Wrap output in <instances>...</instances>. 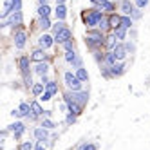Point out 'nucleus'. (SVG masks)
Instances as JSON below:
<instances>
[{
  "label": "nucleus",
  "instance_id": "obj_43",
  "mask_svg": "<svg viewBox=\"0 0 150 150\" xmlns=\"http://www.w3.org/2000/svg\"><path fill=\"white\" fill-rule=\"evenodd\" d=\"M15 11H22V0H15Z\"/></svg>",
  "mask_w": 150,
  "mask_h": 150
},
{
  "label": "nucleus",
  "instance_id": "obj_46",
  "mask_svg": "<svg viewBox=\"0 0 150 150\" xmlns=\"http://www.w3.org/2000/svg\"><path fill=\"white\" fill-rule=\"evenodd\" d=\"M49 0H38V6H44V4H47Z\"/></svg>",
  "mask_w": 150,
  "mask_h": 150
},
{
  "label": "nucleus",
  "instance_id": "obj_14",
  "mask_svg": "<svg viewBox=\"0 0 150 150\" xmlns=\"http://www.w3.org/2000/svg\"><path fill=\"white\" fill-rule=\"evenodd\" d=\"M31 62L35 63H40V62H49V54L45 52V49H35L33 52H31Z\"/></svg>",
  "mask_w": 150,
  "mask_h": 150
},
{
  "label": "nucleus",
  "instance_id": "obj_24",
  "mask_svg": "<svg viewBox=\"0 0 150 150\" xmlns=\"http://www.w3.org/2000/svg\"><path fill=\"white\" fill-rule=\"evenodd\" d=\"M31 92H33L35 96H38V98H40V96H42V94L45 92V83H42V81L35 83L33 87H31Z\"/></svg>",
  "mask_w": 150,
  "mask_h": 150
},
{
  "label": "nucleus",
  "instance_id": "obj_44",
  "mask_svg": "<svg viewBox=\"0 0 150 150\" xmlns=\"http://www.w3.org/2000/svg\"><path fill=\"white\" fill-rule=\"evenodd\" d=\"M11 116H13V117H24V116H22V112H20L18 109H15V110L11 112Z\"/></svg>",
  "mask_w": 150,
  "mask_h": 150
},
{
  "label": "nucleus",
  "instance_id": "obj_23",
  "mask_svg": "<svg viewBox=\"0 0 150 150\" xmlns=\"http://www.w3.org/2000/svg\"><path fill=\"white\" fill-rule=\"evenodd\" d=\"M38 27H40L42 31H47V29H51V27H52V24H51L49 16H38Z\"/></svg>",
  "mask_w": 150,
  "mask_h": 150
},
{
  "label": "nucleus",
  "instance_id": "obj_19",
  "mask_svg": "<svg viewBox=\"0 0 150 150\" xmlns=\"http://www.w3.org/2000/svg\"><path fill=\"white\" fill-rule=\"evenodd\" d=\"M117 44H120V42H117L116 35H114L112 31H110V33L107 35V40H105V49H107V51H112V49H114Z\"/></svg>",
  "mask_w": 150,
  "mask_h": 150
},
{
  "label": "nucleus",
  "instance_id": "obj_35",
  "mask_svg": "<svg viewBox=\"0 0 150 150\" xmlns=\"http://www.w3.org/2000/svg\"><path fill=\"white\" fill-rule=\"evenodd\" d=\"M76 117H78V116L74 114V112H69V110H67V117H65V121H67V125H72L74 121H76Z\"/></svg>",
  "mask_w": 150,
  "mask_h": 150
},
{
  "label": "nucleus",
  "instance_id": "obj_22",
  "mask_svg": "<svg viewBox=\"0 0 150 150\" xmlns=\"http://www.w3.org/2000/svg\"><path fill=\"white\" fill-rule=\"evenodd\" d=\"M31 110H33V114L36 117H44V114H45V110L42 109V105L38 101H31Z\"/></svg>",
  "mask_w": 150,
  "mask_h": 150
},
{
  "label": "nucleus",
  "instance_id": "obj_48",
  "mask_svg": "<svg viewBox=\"0 0 150 150\" xmlns=\"http://www.w3.org/2000/svg\"><path fill=\"white\" fill-rule=\"evenodd\" d=\"M16 150H18V148H16Z\"/></svg>",
  "mask_w": 150,
  "mask_h": 150
},
{
  "label": "nucleus",
  "instance_id": "obj_9",
  "mask_svg": "<svg viewBox=\"0 0 150 150\" xmlns=\"http://www.w3.org/2000/svg\"><path fill=\"white\" fill-rule=\"evenodd\" d=\"M7 130L13 134V137H15V139H20V137L24 136V132L27 130V127H25L22 121H15V123H11V125L7 127Z\"/></svg>",
  "mask_w": 150,
  "mask_h": 150
},
{
  "label": "nucleus",
  "instance_id": "obj_36",
  "mask_svg": "<svg viewBox=\"0 0 150 150\" xmlns=\"http://www.w3.org/2000/svg\"><path fill=\"white\" fill-rule=\"evenodd\" d=\"M52 96H54V94H52V92H49V91H45L44 94H42V96H40V101H51V98H52Z\"/></svg>",
  "mask_w": 150,
  "mask_h": 150
},
{
  "label": "nucleus",
  "instance_id": "obj_26",
  "mask_svg": "<svg viewBox=\"0 0 150 150\" xmlns=\"http://www.w3.org/2000/svg\"><path fill=\"white\" fill-rule=\"evenodd\" d=\"M100 9L110 15V13H116V4H114V2H110V0H107V2H105V4H103Z\"/></svg>",
  "mask_w": 150,
  "mask_h": 150
},
{
  "label": "nucleus",
  "instance_id": "obj_15",
  "mask_svg": "<svg viewBox=\"0 0 150 150\" xmlns=\"http://www.w3.org/2000/svg\"><path fill=\"white\" fill-rule=\"evenodd\" d=\"M112 52H114V56H116L117 62H125V58L128 56V51H127V45L125 44H117L112 49Z\"/></svg>",
  "mask_w": 150,
  "mask_h": 150
},
{
  "label": "nucleus",
  "instance_id": "obj_45",
  "mask_svg": "<svg viewBox=\"0 0 150 150\" xmlns=\"http://www.w3.org/2000/svg\"><path fill=\"white\" fill-rule=\"evenodd\" d=\"M125 45H127V51H128V54H130V52H134V45L130 44V42H127Z\"/></svg>",
  "mask_w": 150,
  "mask_h": 150
},
{
  "label": "nucleus",
  "instance_id": "obj_32",
  "mask_svg": "<svg viewBox=\"0 0 150 150\" xmlns=\"http://www.w3.org/2000/svg\"><path fill=\"white\" fill-rule=\"evenodd\" d=\"M18 150H35V143L33 141H22L18 145Z\"/></svg>",
  "mask_w": 150,
  "mask_h": 150
},
{
  "label": "nucleus",
  "instance_id": "obj_30",
  "mask_svg": "<svg viewBox=\"0 0 150 150\" xmlns=\"http://www.w3.org/2000/svg\"><path fill=\"white\" fill-rule=\"evenodd\" d=\"M127 31H128V29H125V27H117V29H114V31H112V33L116 35V38H117V40H125Z\"/></svg>",
  "mask_w": 150,
  "mask_h": 150
},
{
  "label": "nucleus",
  "instance_id": "obj_13",
  "mask_svg": "<svg viewBox=\"0 0 150 150\" xmlns=\"http://www.w3.org/2000/svg\"><path fill=\"white\" fill-rule=\"evenodd\" d=\"M52 44H56V42H54V36H51V35H40L38 36V47L40 49H51L52 47Z\"/></svg>",
  "mask_w": 150,
  "mask_h": 150
},
{
  "label": "nucleus",
  "instance_id": "obj_33",
  "mask_svg": "<svg viewBox=\"0 0 150 150\" xmlns=\"http://www.w3.org/2000/svg\"><path fill=\"white\" fill-rule=\"evenodd\" d=\"M132 16H127V15H123V22H121V27H125V29H130L132 27Z\"/></svg>",
  "mask_w": 150,
  "mask_h": 150
},
{
  "label": "nucleus",
  "instance_id": "obj_12",
  "mask_svg": "<svg viewBox=\"0 0 150 150\" xmlns=\"http://www.w3.org/2000/svg\"><path fill=\"white\" fill-rule=\"evenodd\" d=\"M31 56H20L18 58V69H20V74H22V78L24 76H29L31 74Z\"/></svg>",
  "mask_w": 150,
  "mask_h": 150
},
{
  "label": "nucleus",
  "instance_id": "obj_40",
  "mask_svg": "<svg viewBox=\"0 0 150 150\" xmlns=\"http://www.w3.org/2000/svg\"><path fill=\"white\" fill-rule=\"evenodd\" d=\"M89 2H91V4H92L94 7H101V6H103V4L107 2V0H89Z\"/></svg>",
  "mask_w": 150,
  "mask_h": 150
},
{
  "label": "nucleus",
  "instance_id": "obj_27",
  "mask_svg": "<svg viewBox=\"0 0 150 150\" xmlns=\"http://www.w3.org/2000/svg\"><path fill=\"white\" fill-rule=\"evenodd\" d=\"M76 76H78L81 81H87V80H89V72H87V69H85V67H78V69H76Z\"/></svg>",
  "mask_w": 150,
  "mask_h": 150
},
{
  "label": "nucleus",
  "instance_id": "obj_47",
  "mask_svg": "<svg viewBox=\"0 0 150 150\" xmlns=\"http://www.w3.org/2000/svg\"><path fill=\"white\" fill-rule=\"evenodd\" d=\"M58 4H65V0H56V6Z\"/></svg>",
  "mask_w": 150,
  "mask_h": 150
},
{
  "label": "nucleus",
  "instance_id": "obj_10",
  "mask_svg": "<svg viewBox=\"0 0 150 150\" xmlns=\"http://www.w3.org/2000/svg\"><path fill=\"white\" fill-rule=\"evenodd\" d=\"M63 60H65L67 63H69V65H72V67H81V58L76 54V51H65V52H63Z\"/></svg>",
  "mask_w": 150,
  "mask_h": 150
},
{
  "label": "nucleus",
  "instance_id": "obj_8",
  "mask_svg": "<svg viewBox=\"0 0 150 150\" xmlns=\"http://www.w3.org/2000/svg\"><path fill=\"white\" fill-rule=\"evenodd\" d=\"M67 94H69L76 103H80L81 107H85V105H87V101H89V92H87V91H69Z\"/></svg>",
  "mask_w": 150,
  "mask_h": 150
},
{
  "label": "nucleus",
  "instance_id": "obj_34",
  "mask_svg": "<svg viewBox=\"0 0 150 150\" xmlns=\"http://www.w3.org/2000/svg\"><path fill=\"white\" fill-rule=\"evenodd\" d=\"M63 27H67L65 22H63V20H56V24H52V33H56V31H60Z\"/></svg>",
  "mask_w": 150,
  "mask_h": 150
},
{
  "label": "nucleus",
  "instance_id": "obj_41",
  "mask_svg": "<svg viewBox=\"0 0 150 150\" xmlns=\"http://www.w3.org/2000/svg\"><path fill=\"white\" fill-rule=\"evenodd\" d=\"M47 146H45V141H36V145H35V150H45Z\"/></svg>",
  "mask_w": 150,
  "mask_h": 150
},
{
  "label": "nucleus",
  "instance_id": "obj_31",
  "mask_svg": "<svg viewBox=\"0 0 150 150\" xmlns=\"http://www.w3.org/2000/svg\"><path fill=\"white\" fill-rule=\"evenodd\" d=\"M42 127H45V128H49V130H52V128H54L56 125H54V121L52 120H49V117L45 116V117H42V123H40Z\"/></svg>",
  "mask_w": 150,
  "mask_h": 150
},
{
  "label": "nucleus",
  "instance_id": "obj_1",
  "mask_svg": "<svg viewBox=\"0 0 150 150\" xmlns=\"http://www.w3.org/2000/svg\"><path fill=\"white\" fill-rule=\"evenodd\" d=\"M105 40H107V36H105V33L101 29H91V31H87L85 33V44H87V47L94 52V51H100L101 47H105Z\"/></svg>",
  "mask_w": 150,
  "mask_h": 150
},
{
  "label": "nucleus",
  "instance_id": "obj_39",
  "mask_svg": "<svg viewBox=\"0 0 150 150\" xmlns=\"http://www.w3.org/2000/svg\"><path fill=\"white\" fill-rule=\"evenodd\" d=\"M72 49H74V42L72 40H69V42L63 44V51H72Z\"/></svg>",
  "mask_w": 150,
  "mask_h": 150
},
{
  "label": "nucleus",
  "instance_id": "obj_7",
  "mask_svg": "<svg viewBox=\"0 0 150 150\" xmlns=\"http://www.w3.org/2000/svg\"><path fill=\"white\" fill-rule=\"evenodd\" d=\"M54 42L56 44H60V45H63L65 42H69V40H72V33H71V29L69 27H63V29H60V31H56L54 35Z\"/></svg>",
  "mask_w": 150,
  "mask_h": 150
},
{
  "label": "nucleus",
  "instance_id": "obj_3",
  "mask_svg": "<svg viewBox=\"0 0 150 150\" xmlns=\"http://www.w3.org/2000/svg\"><path fill=\"white\" fill-rule=\"evenodd\" d=\"M117 9L121 11V15H127V16H132L134 20L141 18V7L134 6L130 0H121L120 4H117Z\"/></svg>",
  "mask_w": 150,
  "mask_h": 150
},
{
  "label": "nucleus",
  "instance_id": "obj_42",
  "mask_svg": "<svg viewBox=\"0 0 150 150\" xmlns=\"http://www.w3.org/2000/svg\"><path fill=\"white\" fill-rule=\"evenodd\" d=\"M136 6L143 9V7H146V6H148V0H136Z\"/></svg>",
  "mask_w": 150,
  "mask_h": 150
},
{
  "label": "nucleus",
  "instance_id": "obj_5",
  "mask_svg": "<svg viewBox=\"0 0 150 150\" xmlns=\"http://www.w3.org/2000/svg\"><path fill=\"white\" fill-rule=\"evenodd\" d=\"M22 22H24V15H22V11H13L6 20H2V27L11 25V27H16V29H18V27H22Z\"/></svg>",
  "mask_w": 150,
  "mask_h": 150
},
{
  "label": "nucleus",
  "instance_id": "obj_28",
  "mask_svg": "<svg viewBox=\"0 0 150 150\" xmlns=\"http://www.w3.org/2000/svg\"><path fill=\"white\" fill-rule=\"evenodd\" d=\"M38 16H49L51 15V7H49V4H44V6H38Z\"/></svg>",
  "mask_w": 150,
  "mask_h": 150
},
{
  "label": "nucleus",
  "instance_id": "obj_6",
  "mask_svg": "<svg viewBox=\"0 0 150 150\" xmlns=\"http://www.w3.org/2000/svg\"><path fill=\"white\" fill-rule=\"evenodd\" d=\"M13 42H15V47L16 49H24L25 47V44H27V33L24 29H16L15 31V35H13Z\"/></svg>",
  "mask_w": 150,
  "mask_h": 150
},
{
  "label": "nucleus",
  "instance_id": "obj_21",
  "mask_svg": "<svg viewBox=\"0 0 150 150\" xmlns=\"http://www.w3.org/2000/svg\"><path fill=\"white\" fill-rule=\"evenodd\" d=\"M54 16H56V20H65L67 18V7L63 4H58L54 9Z\"/></svg>",
  "mask_w": 150,
  "mask_h": 150
},
{
  "label": "nucleus",
  "instance_id": "obj_4",
  "mask_svg": "<svg viewBox=\"0 0 150 150\" xmlns=\"http://www.w3.org/2000/svg\"><path fill=\"white\" fill-rule=\"evenodd\" d=\"M63 83H65L67 91H83V81L76 76V72H71V71H65L63 72Z\"/></svg>",
  "mask_w": 150,
  "mask_h": 150
},
{
  "label": "nucleus",
  "instance_id": "obj_17",
  "mask_svg": "<svg viewBox=\"0 0 150 150\" xmlns=\"http://www.w3.org/2000/svg\"><path fill=\"white\" fill-rule=\"evenodd\" d=\"M121 22H123V15H116V13H110L109 15V25H110V31L121 27Z\"/></svg>",
  "mask_w": 150,
  "mask_h": 150
},
{
  "label": "nucleus",
  "instance_id": "obj_25",
  "mask_svg": "<svg viewBox=\"0 0 150 150\" xmlns=\"http://www.w3.org/2000/svg\"><path fill=\"white\" fill-rule=\"evenodd\" d=\"M18 110L22 112V116H24V117H25V116H29L31 112H33V110H31V103H27V101H22V103H20V105H18Z\"/></svg>",
  "mask_w": 150,
  "mask_h": 150
},
{
  "label": "nucleus",
  "instance_id": "obj_11",
  "mask_svg": "<svg viewBox=\"0 0 150 150\" xmlns=\"http://www.w3.org/2000/svg\"><path fill=\"white\" fill-rule=\"evenodd\" d=\"M63 101H65V105H67V109H69V112H74V114H76V116H80L81 114V110H83V107L80 105V103H76V101H74L72 98H71V96L65 92V94H63Z\"/></svg>",
  "mask_w": 150,
  "mask_h": 150
},
{
  "label": "nucleus",
  "instance_id": "obj_18",
  "mask_svg": "<svg viewBox=\"0 0 150 150\" xmlns=\"http://www.w3.org/2000/svg\"><path fill=\"white\" fill-rule=\"evenodd\" d=\"M33 71H35V74H38L40 78L42 76H47V72H49V62H40V63H36Z\"/></svg>",
  "mask_w": 150,
  "mask_h": 150
},
{
  "label": "nucleus",
  "instance_id": "obj_2",
  "mask_svg": "<svg viewBox=\"0 0 150 150\" xmlns=\"http://www.w3.org/2000/svg\"><path fill=\"white\" fill-rule=\"evenodd\" d=\"M105 11H101L100 7H92V9H85V11L81 13V20L83 24L87 25L89 29H96L100 25V22L105 18Z\"/></svg>",
  "mask_w": 150,
  "mask_h": 150
},
{
  "label": "nucleus",
  "instance_id": "obj_16",
  "mask_svg": "<svg viewBox=\"0 0 150 150\" xmlns=\"http://www.w3.org/2000/svg\"><path fill=\"white\" fill-rule=\"evenodd\" d=\"M33 136H35L36 141H47V139H49V128L40 125V127H36L33 130Z\"/></svg>",
  "mask_w": 150,
  "mask_h": 150
},
{
  "label": "nucleus",
  "instance_id": "obj_20",
  "mask_svg": "<svg viewBox=\"0 0 150 150\" xmlns=\"http://www.w3.org/2000/svg\"><path fill=\"white\" fill-rule=\"evenodd\" d=\"M123 72H125V62H117V63H114V65L110 67V74H112V78L121 76Z\"/></svg>",
  "mask_w": 150,
  "mask_h": 150
},
{
  "label": "nucleus",
  "instance_id": "obj_29",
  "mask_svg": "<svg viewBox=\"0 0 150 150\" xmlns=\"http://www.w3.org/2000/svg\"><path fill=\"white\" fill-rule=\"evenodd\" d=\"M45 91H49V92H52V94H58V83H56L54 80H49L47 85H45Z\"/></svg>",
  "mask_w": 150,
  "mask_h": 150
},
{
  "label": "nucleus",
  "instance_id": "obj_38",
  "mask_svg": "<svg viewBox=\"0 0 150 150\" xmlns=\"http://www.w3.org/2000/svg\"><path fill=\"white\" fill-rule=\"evenodd\" d=\"M24 83H25V87L29 89V87H33V76H31V74H29V76H24Z\"/></svg>",
  "mask_w": 150,
  "mask_h": 150
},
{
  "label": "nucleus",
  "instance_id": "obj_37",
  "mask_svg": "<svg viewBox=\"0 0 150 150\" xmlns=\"http://www.w3.org/2000/svg\"><path fill=\"white\" fill-rule=\"evenodd\" d=\"M78 150H98V148H96V145H92V143H83Z\"/></svg>",
  "mask_w": 150,
  "mask_h": 150
}]
</instances>
